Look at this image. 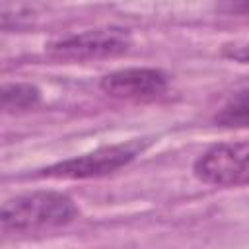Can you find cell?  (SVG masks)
Here are the masks:
<instances>
[{
    "instance_id": "277c9868",
    "label": "cell",
    "mask_w": 249,
    "mask_h": 249,
    "mask_svg": "<svg viewBox=\"0 0 249 249\" xmlns=\"http://www.w3.org/2000/svg\"><path fill=\"white\" fill-rule=\"evenodd\" d=\"M198 181L216 187L249 185V140L224 142L208 148L193 163Z\"/></svg>"
},
{
    "instance_id": "9c48e42d",
    "label": "cell",
    "mask_w": 249,
    "mask_h": 249,
    "mask_svg": "<svg viewBox=\"0 0 249 249\" xmlns=\"http://www.w3.org/2000/svg\"><path fill=\"white\" fill-rule=\"evenodd\" d=\"M216 8L222 14H233V16H247L249 18V0H218Z\"/></svg>"
},
{
    "instance_id": "ba28073f",
    "label": "cell",
    "mask_w": 249,
    "mask_h": 249,
    "mask_svg": "<svg viewBox=\"0 0 249 249\" xmlns=\"http://www.w3.org/2000/svg\"><path fill=\"white\" fill-rule=\"evenodd\" d=\"M222 54L226 58H231L241 64H249V41H235V43H226L222 47Z\"/></svg>"
},
{
    "instance_id": "52a82bcc",
    "label": "cell",
    "mask_w": 249,
    "mask_h": 249,
    "mask_svg": "<svg viewBox=\"0 0 249 249\" xmlns=\"http://www.w3.org/2000/svg\"><path fill=\"white\" fill-rule=\"evenodd\" d=\"M214 123L224 128H249V89L233 93L218 109Z\"/></svg>"
},
{
    "instance_id": "5b68a950",
    "label": "cell",
    "mask_w": 249,
    "mask_h": 249,
    "mask_svg": "<svg viewBox=\"0 0 249 249\" xmlns=\"http://www.w3.org/2000/svg\"><path fill=\"white\" fill-rule=\"evenodd\" d=\"M169 78L158 68H121L101 78L99 88L115 99L148 101L167 89Z\"/></svg>"
},
{
    "instance_id": "3957f363",
    "label": "cell",
    "mask_w": 249,
    "mask_h": 249,
    "mask_svg": "<svg viewBox=\"0 0 249 249\" xmlns=\"http://www.w3.org/2000/svg\"><path fill=\"white\" fill-rule=\"evenodd\" d=\"M132 37L123 27H97L82 33H68L47 43V53L64 60L111 58L126 53Z\"/></svg>"
},
{
    "instance_id": "6da1fadb",
    "label": "cell",
    "mask_w": 249,
    "mask_h": 249,
    "mask_svg": "<svg viewBox=\"0 0 249 249\" xmlns=\"http://www.w3.org/2000/svg\"><path fill=\"white\" fill-rule=\"evenodd\" d=\"M80 210L68 195L33 191L8 198L0 210V224L10 231H37L70 224Z\"/></svg>"
},
{
    "instance_id": "8992f818",
    "label": "cell",
    "mask_w": 249,
    "mask_h": 249,
    "mask_svg": "<svg viewBox=\"0 0 249 249\" xmlns=\"http://www.w3.org/2000/svg\"><path fill=\"white\" fill-rule=\"evenodd\" d=\"M41 101V91L33 84H6L0 91V105L6 113H23Z\"/></svg>"
},
{
    "instance_id": "7a4b0ae2",
    "label": "cell",
    "mask_w": 249,
    "mask_h": 249,
    "mask_svg": "<svg viewBox=\"0 0 249 249\" xmlns=\"http://www.w3.org/2000/svg\"><path fill=\"white\" fill-rule=\"evenodd\" d=\"M148 146V140H130L121 144H111L97 148L93 152L58 161L54 165H49L41 169V177L49 179H91L101 177L107 173H113L124 165H128L132 160H136Z\"/></svg>"
}]
</instances>
